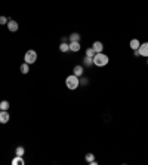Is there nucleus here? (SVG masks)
<instances>
[{"instance_id":"obj_23","label":"nucleus","mask_w":148,"mask_h":165,"mask_svg":"<svg viewBox=\"0 0 148 165\" xmlns=\"http://www.w3.org/2000/svg\"><path fill=\"white\" fill-rule=\"evenodd\" d=\"M147 64H148V60H147Z\"/></svg>"},{"instance_id":"obj_14","label":"nucleus","mask_w":148,"mask_h":165,"mask_svg":"<svg viewBox=\"0 0 148 165\" xmlns=\"http://www.w3.org/2000/svg\"><path fill=\"white\" fill-rule=\"evenodd\" d=\"M19 70H21V73L22 75H27L28 72H30V64H27V63H24L21 67H19Z\"/></svg>"},{"instance_id":"obj_20","label":"nucleus","mask_w":148,"mask_h":165,"mask_svg":"<svg viewBox=\"0 0 148 165\" xmlns=\"http://www.w3.org/2000/svg\"><path fill=\"white\" fill-rule=\"evenodd\" d=\"M78 81H80V85H81V86H86V85L89 83V79H87V78H83V76H80Z\"/></svg>"},{"instance_id":"obj_21","label":"nucleus","mask_w":148,"mask_h":165,"mask_svg":"<svg viewBox=\"0 0 148 165\" xmlns=\"http://www.w3.org/2000/svg\"><path fill=\"white\" fill-rule=\"evenodd\" d=\"M7 22H9V19L6 16H0V25H7Z\"/></svg>"},{"instance_id":"obj_3","label":"nucleus","mask_w":148,"mask_h":165,"mask_svg":"<svg viewBox=\"0 0 148 165\" xmlns=\"http://www.w3.org/2000/svg\"><path fill=\"white\" fill-rule=\"evenodd\" d=\"M36 60H37V52L34 49H30V51L25 52V55H24V63H27V64H34Z\"/></svg>"},{"instance_id":"obj_10","label":"nucleus","mask_w":148,"mask_h":165,"mask_svg":"<svg viewBox=\"0 0 148 165\" xmlns=\"http://www.w3.org/2000/svg\"><path fill=\"white\" fill-rule=\"evenodd\" d=\"M129 46L132 48V51H136V49L141 46V42L138 40V39H132V40H130V43H129Z\"/></svg>"},{"instance_id":"obj_5","label":"nucleus","mask_w":148,"mask_h":165,"mask_svg":"<svg viewBox=\"0 0 148 165\" xmlns=\"http://www.w3.org/2000/svg\"><path fill=\"white\" fill-rule=\"evenodd\" d=\"M10 119V115L7 113V110H0V124H7Z\"/></svg>"},{"instance_id":"obj_22","label":"nucleus","mask_w":148,"mask_h":165,"mask_svg":"<svg viewBox=\"0 0 148 165\" xmlns=\"http://www.w3.org/2000/svg\"><path fill=\"white\" fill-rule=\"evenodd\" d=\"M133 54H135V57H141V54H139V51L136 49V51H133Z\"/></svg>"},{"instance_id":"obj_15","label":"nucleus","mask_w":148,"mask_h":165,"mask_svg":"<svg viewBox=\"0 0 148 165\" xmlns=\"http://www.w3.org/2000/svg\"><path fill=\"white\" fill-rule=\"evenodd\" d=\"M59 51H61V52H68V51H70V46H68V43H65V42H61V45H59Z\"/></svg>"},{"instance_id":"obj_4","label":"nucleus","mask_w":148,"mask_h":165,"mask_svg":"<svg viewBox=\"0 0 148 165\" xmlns=\"http://www.w3.org/2000/svg\"><path fill=\"white\" fill-rule=\"evenodd\" d=\"M138 51H139L141 57L148 58V42H145V43H141V46L138 48Z\"/></svg>"},{"instance_id":"obj_8","label":"nucleus","mask_w":148,"mask_h":165,"mask_svg":"<svg viewBox=\"0 0 148 165\" xmlns=\"http://www.w3.org/2000/svg\"><path fill=\"white\" fill-rule=\"evenodd\" d=\"M83 72H84L83 66H74V69H73V75H75L77 78L83 76Z\"/></svg>"},{"instance_id":"obj_17","label":"nucleus","mask_w":148,"mask_h":165,"mask_svg":"<svg viewBox=\"0 0 148 165\" xmlns=\"http://www.w3.org/2000/svg\"><path fill=\"white\" fill-rule=\"evenodd\" d=\"M84 159H86V162H89V164H92V162L95 161V155H93V153H87V155L84 156Z\"/></svg>"},{"instance_id":"obj_7","label":"nucleus","mask_w":148,"mask_h":165,"mask_svg":"<svg viewBox=\"0 0 148 165\" xmlns=\"http://www.w3.org/2000/svg\"><path fill=\"white\" fill-rule=\"evenodd\" d=\"M68 46H70V51H71V52H78V51L81 49L80 42H70V43H68Z\"/></svg>"},{"instance_id":"obj_12","label":"nucleus","mask_w":148,"mask_h":165,"mask_svg":"<svg viewBox=\"0 0 148 165\" xmlns=\"http://www.w3.org/2000/svg\"><path fill=\"white\" fill-rule=\"evenodd\" d=\"M80 39H81V36L78 33H73V34L68 36V40L70 42H80Z\"/></svg>"},{"instance_id":"obj_13","label":"nucleus","mask_w":148,"mask_h":165,"mask_svg":"<svg viewBox=\"0 0 148 165\" xmlns=\"http://www.w3.org/2000/svg\"><path fill=\"white\" fill-rule=\"evenodd\" d=\"M83 64H84L86 67H90V66H93V58H90V57H86V55H84Z\"/></svg>"},{"instance_id":"obj_9","label":"nucleus","mask_w":148,"mask_h":165,"mask_svg":"<svg viewBox=\"0 0 148 165\" xmlns=\"http://www.w3.org/2000/svg\"><path fill=\"white\" fill-rule=\"evenodd\" d=\"M92 48H93V51H95L96 54H98V52H102V51H104V45H102V42H93Z\"/></svg>"},{"instance_id":"obj_6","label":"nucleus","mask_w":148,"mask_h":165,"mask_svg":"<svg viewBox=\"0 0 148 165\" xmlns=\"http://www.w3.org/2000/svg\"><path fill=\"white\" fill-rule=\"evenodd\" d=\"M18 28H19L18 22L13 21V19H9V22H7V30L12 31V33H15V31H18Z\"/></svg>"},{"instance_id":"obj_19","label":"nucleus","mask_w":148,"mask_h":165,"mask_svg":"<svg viewBox=\"0 0 148 165\" xmlns=\"http://www.w3.org/2000/svg\"><path fill=\"white\" fill-rule=\"evenodd\" d=\"M95 54H96V52L93 51V48H87V49H86V57L93 58V57H95Z\"/></svg>"},{"instance_id":"obj_11","label":"nucleus","mask_w":148,"mask_h":165,"mask_svg":"<svg viewBox=\"0 0 148 165\" xmlns=\"http://www.w3.org/2000/svg\"><path fill=\"white\" fill-rule=\"evenodd\" d=\"M25 162H24V159H22V156H15L13 159H12V165H24Z\"/></svg>"},{"instance_id":"obj_16","label":"nucleus","mask_w":148,"mask_h":165,"mask_svg":"<svg viewBox=\"0 0 148 165\" xmlns=\"http://www.w3.org/2000/svg\"><path fill=\"white\" fill-rule=\"evenodd\" d=\"M15 153H16L18 156H24V153H25V149H24L22 146H18V147L15 149Z\"/></svg>"},{"instance_id":"obj_18","label":"nucleus","mask_w":148,"mask_h":165,"mask_svg":"<svg viewBox=\"0 0 148 165\" xmlns=\"http://www.w3.org/2000/svg\"><path fill=\"white\" fill-rule=\"evenodd\" d=\"M0 110H9V101L3 100V101L0 103Z\"/></svg>"},{"instance_id":"obj_2","label":"nucleus","mask_w":148,"mask_h":165,"mask_svg":"<svg viewBox=\"0 0 148 165\" xmlns=\"http://www.w3.org/2000/svg\"><path fill=\"white\" fill-rule=\"evenodd\" d=\"M65 85H67L68 89L74 91V89H77V88L80 86V81H78V78H77L75 75H70V76L65 79Z\"/></svg>"},{"instance_id":"obj_1","label":"nucleus","mask_w":148,"mask_h":165,"mask_svg":"<svg viewBox=\"0 0 148 165\" xmlns=\"http://www.w3.org/2000/svg\"><path fill=\"white\" fill-rule=\"evenodd\" d=\"M108 61H110V58H108V55H105L104 52H98V54H95V57H93V64H95L96 67H105V66L108 64Z\"/></svg>"}]
</instances>
